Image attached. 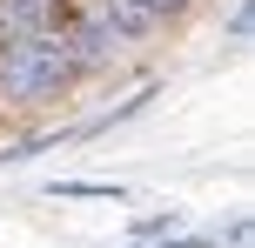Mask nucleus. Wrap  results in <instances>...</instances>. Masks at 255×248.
Segmentation results:
<instances>
[{"mask_svg":"<svg viewBox=\"0 0 255 248\" xmlns=\"http://www.w3.org/2000/svg\"><path fill=\"white\" fill-rule=\"evenodd\" d=\"M74 81V54L61 34L47 40H0V107H40Z\"/></svg>","mask_w":255,"mask_h":248,"instance_id":"f257e3e1","label":"nucleus"},{"mask_svg":"<svg viewBox=\"0 0 255 248\" xmlns=\"http://www.w3.org/2000/svg\"><path fill=\"white\" fill-rule=\"evenodd\" d=\"M67 20V0H0V40H47Z\"/></svg>","mask_w":255,"mask_h":248,"instance_id":"f03ea898","label":"nucleus"},{"mask_svg":"<svg viewBox=\"0 0 255 248\" xmlns=\"http://www.w3.org/2000/svg\"><path fill=\"white\" fill-rule=\"evenodd\" d=\"M61 40H67V54H74V74L108 67V61L121 54V34L101 20V13H81V20H67V27H61Z\"/></svg>","mask_w":255,"mask_h":248,"instance_id":"7ed1b4c3","label":"nucleus"},{"mask_svg":"<svg viewBox=\"0 0 255 248\" xmlns=\"http://www.w3.org/2000/svg\"><path fill=\"white\" fill-rule=\"evenodd\" d=\"M175 7H188V0H101L94 13H101L121 40H141V34H154V27H161Z\"/></svg>","mask_w":255,"mask_h":248,"instance_id":"20e7f679","label":"nucleus"},{"mask_svg":"<svg viewBox=\"0 0 255 248\" xmlns=\"http://www.w3.org/2000/svg\"><path fill=\"white\" fill-rule=\"evenodd\" d=\"M54 195H101V201H121L115 181H54Z\"/></svg>","mask_w":255,"mask_h":248,"instance_id":"39448f33","label":"nucleus"}]
</instances>
